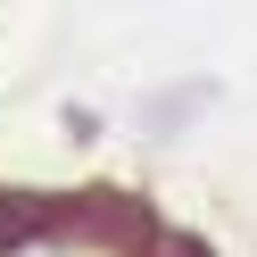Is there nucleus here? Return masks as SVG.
<instances>
[{"mask_svg":"<svg viewBox=\"0 0 257 257\" xmlns=\"http://www.w3.org/2000/svg\"><path fill=\"white\" fill-rule=\"evenodd\" d=\"M207 100H216V83H174V100H150L141 124H150V133H174V124H191Z\"/></svg>","mask_w":257,"mask_h":257,"instance_id":"obj_1","label":"nucleus"}]
</instances>
